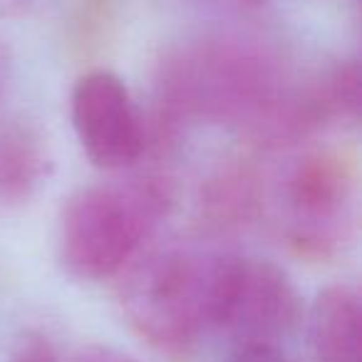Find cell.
<instances>
[{"label": "cell", "instance_id": "obj_5", "mask_svg": "<svg viewBox=\"0 0 362 362\" xmlns=\"http://www.w3.org/2000/svg\"><path fill=\"white\" fill-rule=\"evenodd\" d=\"M303 320V296L286 268L268 258L236 253L223 286L216 335L226 337L231 350H283V345L300 330Z\"/></svg>", "mask_w": 362, "mask_h": 362}, {"label": "cell", "instance_id": "obj_13", "mask_svg": "<svg viewBox=\"0 0 362 362\" xmlns=\"http://www.w3.org/2000/svg\"><path fill=\"white\" fill-rule=\"evenodd\" d=\"M226 362H293L286 357L283 350H271V347H241L231 350Z\"/></svg>", "mask_w": 362, "mask_h": 362}, {"label": "cell", "instance_id": "obj_11", "mask_svg": "<svg viewBox=\"0 0 362 362\" xmlns=\"http://www.w3.org/2000/svg\"><path fill=\"white\" fill-rule=\"evenodd\" d=\"M8 362H62L57 345L42 330H23L13 340Z\"/></svg>", "mask_w": 362, "mask_h": 362}, {"label": "cell", "instance_id": "obj_8", "mask_svg": "<svg viewBox=\"0 0 362 362\" xmlns=\"http://www.w3.org/2000/svg\"><path fill=\"white\" fill-rule=\"evenodd\" d=\"M308 342L317 362H362V303L347 283L322 288L305 310Z\"/></svg>", "mask_w": 362, "mask_h": 362}, {"label": "cell", "instance_id": "obj_12", "mask_svg": "<svg viewBox=\"0 0 362 362\" xmlns=\"http://www.w3.org/2000/svg\"><path fill=\"white\" fill-rule=\"evenodd\" d=\"M72 362H139V360H134L132 355H127V352L117 350V347H112V345H100V342H95V345L82 347V350L72 357Z\"/></svg>", "mask_w": 362, "mask_h": 362}, {"label": "cell", "instance_id": "obj_14", "mask_svg": "<svg viewBox=\"0 0 362 362\" xmlns=\"http://www.w3.org/2000/svg\"><path fill=\"white\" fill-rule=\"evenodd\" d=\"M11 82H13V60L6 42L0 37V107L6 102L8 92H11Z\"/></svg>", "mask_w": 362, "mask_h": 362}, {"label": "cell", "instance_id": "obj_9", "mask_svg": "<svg viewBox=\"0 0 362 362\" xmlns=\"http://www.w3.org/2000/svg\"><path fill=\"white\" fill-rule=\"evenodd\" d=\"M206 216L218 226H243L263 211V189L246 166L221 169L206 184L202 202Z\"/></svg>", "mask_w": 362, "mask_h": 362}, {"label": "cell", "instance_id": "obj_2", "mask_svg": "<svg viewBox=\"0 0 362 362\" xmlns=\"http://www.w3.org/2000/svg\"><path fill=\"white\" fill-rule=\"evenodd\" d=\"M236 253L187 236L149 241L119 273V303L132 330L161 355L187 357L216 335Z\"/></svg>", "mask_w": 362, "mask_h": 362}, {"label": "cell", "instance_id": "obj_6", "mask_svg": "<svg viewBox=\"0 0 362 362\" xmlns=\"http://www.w3.org/2000/svg\"><path fill=\"white\" fill-rule=\"evenodd\" d=\"M70 117L87 159L100 169L124 171L144 154V117L127 82L115 72H85L72 87Z\"/></svg>", "mask_w": 362, "mask_h": 362}, {"label": "cell", "instance_id": "obj_7", "mask_svg": "<svg viewBox=\"0 0 362 362\" xmlns=\"http://www.w3.org/2000/svg\"><path fill=\"white\" fill-rule=\"evenodd\" d=\"M55 169L50 141L33 122L0 124V209H21L42 192Z\"/></svg>", "mask_w": 362, "mask_h": 362}, {"label": "cell", "instance_id": "obj_3", "mask_svg": "<svg viewBox=\"0 0 362 362\" xmlns=\"http://www.w3.org/2000/svg\"><path fill=\"white\" fill-rule=\"evenodd\" d=\"M174 206L164 176L141 174L82 187L67 199L57 223V256L72 278H115L154 238Z\"/></svg>", "mask_w": 362, "mask_h": 362}, {"label": "cell", "instance_id": "obj_10", "mask_svg": "<svg viewBox=\"0 0 362 362\" xmlns=\"http://www.w3.org/2000/svg\"><path fill=\"white\" fill-rule=\"evenodd\" d=\"M313 100L322 127L357 124L362 105V75L357 60L335 62L313 77Z\"/></svg>", "mask_w": 362, "mask_h": 362}, {"label": "cell", "instance_id": "obj_4", "mask_svg": "<svg viewBox=\"0 0 362 362\" xmlns=\"http://www.w3.org/2000/svg\"><path fill=\"white\" fill-rule=\"evenodd\" d=\"M273 214L296 256L313 263L337 258L355 236V164L335 149H310L296 156L276 181Z\"/></svg>", "mask_w": 362, "mask_h": 362}, {"label": "cell", "instance_id": "obj_1", "mask_svg": "<svg viewBox=\"0 0 362 362\" xmlns=\"http://www.w3.org/2000/svg\"><path fill=\"white\" fill-rule=\"evenodd\" d=\"M156 102L166 122L228 124L263 146H283L320 129L310 77L293 75L271 47L243 37H202L159 62Z\"/></svg>", "mask_w": 362, "mask_h": 362}]
</instances>
